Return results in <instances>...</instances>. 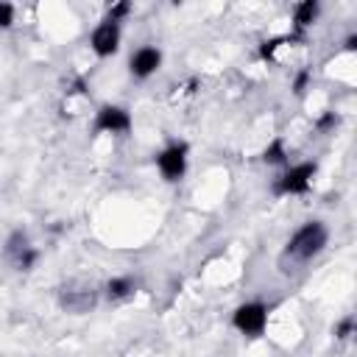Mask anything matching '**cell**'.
I'll use <instances>...</instances> for the list:
<instances>
[{"mask_svg": "<svg viewBox=\"0 0 357 357\" xmlns=\"http://www.w3.org/2000/svg\"><path fill=\"white\" fill-rule=\"evenodd\" d=\"M318 165L315 162H298V165H287L271 184L273 195H304L310 192L312 181H315Z\"/></svg>", "mask_w": 357, "mask_h": 357, "instance_id": "7a4b0ae2", "label": "cell"}, {"mask_svg": "<svg viewBox=\"0 0 357 357\" xmlns=\"http://www.w3.org/2000/svg\"><path fill=\"white\" fill-rule=\"evenodd\" d=\"M120 39H123V28L112 20H100L92 31H89V50L98 59H112L120 50Z\"/></svg>", "mask_w": 357, "mask_h": 357, "instance_id": "8992f818", "label": "cell"}, {"mask_svg": "<svg viewBox=\"0 0 357 357\" xmlns=\"http://www.w3.org/2000/svg\"><path fill=\"white\" fill-rule=\"evenodd\" d=\"M310 81H312V73H310V70H298L296 78H293V92H296V95H304L307 86H310Z\"/></svg>", "mask_w": 357, "mask_h": 357, "instance_id": "2e32d148", "label": "cell"}, {"mask_svg": "<svg viewBox=\"0 0 357 357\" xmlns=\"http://www.w3.org/2000/svg\"><path fill=\"white\" fill-rule=\"evenodd\" d=\"M131 126H134V117L120 103H103V106H98L95 120H92V128L98 134H128Z\"/></svg>", "mask_w": 357, "mask_h": 357, "instance_id": "5b68a950", "label": "cell"}, {"mask_svg": "<svg viewBox=\"0 0 357 357\" xmlns=\"http://www.w3.org/2000/svg\"><path fill=\"white\" fill-rule=\"evenodd\" d=\"M332 126H337V114H335V112H326V114L318 120V128H332Z\"/></svg>", "mask_w": 357, "mask_h": 357, "instance_id": "e0dca14e", "label": "cell"}, {"mask_svg": "<svg viewBox=\"0 0 357 357\" xmlns=\"http://www.w3.org/2000/svg\"><path fill=\"white\" fill-rule=\"evenodd\" d=\"M259 159H262L265 165H273V167H287V165H290V153H287V145H284V139H282V137L271 139V142L262 148Z\"/></svg>", "mask_w": 357, "mask_h": 357, "instance_id": "8fae6325", "label": "cell"}, {"mask_svg": "<svg viewBox=\"0 0 357 357\" xmlns=\"http://www.w3.org/2000/svg\"><path fill=\"white\" fill-rule=\"evenodd\" d=\"M326 245H329V226L318 218L304 220L287 237V243L279 254V271L282 273H298L304 265H310L315 257H321Z\"/></svg>", "mask_w": 357, "mask_h": 357, "instance_id": "6da1fadb", "label": "cell"}, {"mask_svg": "<svg viewBox=\"0 0 357 357\" xmlns=\"http://www.w3.org/2000/svg\"><path fill=\"white\" fill-rule=\"evenodd\" d=\"M268 315H271V307L265 301L251 298L231 310V326L245 337H259L268 326Z\"/></svg>", "mask_w": 357, "mask_h": 357, "instance_id": "277c9868", "label": "cell"}, {"mask_svg": "<svg viewBox=\"0 0 357 357\" xmlns=\"http://www.w3.org/2000/svg\"><path fill=\"white\" fill-rule=\"evenodd\" d=\"M14 20H17V8H14V3L0 0V31H8V28L14 25Z\"/></svg>", "mask_w": 357, "mask_h": 357, "instance_id": "9a60e30c", "label": "cell"}, {"mask_svg": "<svg viewBox=\"0 0 357 357\" xmlns=\"http://www.w3.org/2000/svg\"><path fill=\"white\" fill-rule=\"evenodd\" d=\"M321 17V3L318 0H301L293 6V36H301L307 28L315 25Z\"/></svg>", "mask_w": 357, "mask_h": 357, "instance_id": "9c48e42d", "label": "cell"}, {"mask_svg": "<svg viewBox=\"0 0 357 357\" xmlns=\"http://www.w3.org/2000/svg\"><path fill=\"white\" fill-rule=\"evenodd\" d=\"M36 259H39V251H36L33 245H28V248H25L20 257H14L11 262H14V268H17V271H33Z\"/></svg>", "mask_w": 357, "mask_h": 357, "instance_id": "4fadbf2b", "label": "cell"}, {"mask_svg": "<svg viewBox=\"0 0 357 357\" xmlns=\"http://www.w3.org/2000/svg\"><path fill=\"white\" fill-rule=\"evenodd\" d=\"M100 290H95L92 284H81V287H61L59 290V307L70 315H86L89 310H95Z\"/></svg>", "mask_w": 357, "mask_h": 357, "instance_id": "52a82bcc", "label": "cell"}, {"mask_svg": "<svg viewBox=\"0 0 357 357\" xmlns=\"http://www.w3.org/2000/svg\"><path fill=\"white\" fill-rule=\"evenodd\" d=\"M354 326H357V324H354V315H343V318L335 324V337H337V340H349V337L354 335Z\"/></svg>", "mask_w": 357, "mask_h": 357, "instance_id": "5bb4252c", "label": "cell"}, {"mask_svg": "<svg viewBox=\"0 0 357 357\" xmlns=\"http://www.w3.org/2000/svg\"><path fill=\"white\" fill-rule=\"evenodd\" d=\"M109 301H126V298H131L134 293H137V282L131 279V276H126V273H120V276H112V279H106L103 282V290H100Z\"/></svg>", "mask_w": 357, "mask_h": 357, "instance_id": "30bf717a", "label": "cell"}, {"mask_svg": "<svg viewBox=\"0 0 357 357\" xmlns=\"http://www.w3.org/2000/svg\"><path fill=\"white\" fill-rule=\"evenodd\" d=\"M162 61H165L162 47H156V45H139V47L128 56V73H131V78L145 81V78H151V75L159 73Z\"/></svg>", "mask_w": 357, "mask_h": 357, "instance_id": "ba28073f", "label": "cell"}, {"mask_svg": "<svg viewBox=\"0 0 357 357\" xmlns=\"http://www.w3.org/2000/svg\"><path fill=\"white\" fill-rule=\"evenodd\" d=\"M131 8H134V6H131L128 0H117V3H112V6L106 8V20H112V22H117V25H120V22L131 14Z\"/></svg>", "mask_w": 357, "mask_h": 357, "instance_id": "7c38bea8", "label": "cell"}, {"mask_svg": "<svg viewBox=\"0 0 357 357\" xmlns=\"http://www.w3.org/2000/svg\"><path fill=\"white\" fill-rule=\"evenodd\" d=\"M153 162H156L159 176H162L165 181L176 184V181H181V178H184V173H187L190 145H187L184 139H170V142H167V145L153 156Z\"/></svg>", "mask_w": 357, "mask_h": 357, "instance_id": "3957f363", "label": "cell"}]
</instances>
